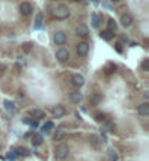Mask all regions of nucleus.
I'll return each instance as SVG.
<instances>
[{
  "label": "nucleus",
  "mask_w": 149,
  "mask_h": 161,
  "mask_svg": "<svg viewBox=\"0 0 149 161\" xmlns=\"http://www.w3.org/2000/svg\"><path fill=\"white\" fill-rule=\"evenodd\" d=\"M69 15H70V12H69V7H67L66 4H59V6L56 7V10H54V16H56L57 19H60V21L69 18Z\"/></svg>",
  "instance_id": "f03ea898"
},
{
  "label": "nucleus",
  "mask_w": 149,
  "mask_h": 161,
  "mask_svg": "<svg viewBox=\"0 0 149 161\" xmlns=\"http://www.w3.org/2000/svg\"><path fill=\"white\" fill-rule=\"evenodd\" d=\"M142 69H143L145 72H148L149 70V60L148 59H145V60L142 62Z\"/></svg>",
  "instance_id": "a878e982"
},
{
  "label": "nucleus",
  "mask_w": 149,
  "mask_h": 161,
  "mask_svg": "<svg viewBox=\"0 0 149 161\" xmlns=\"http://www.w3.org/2000/svg\"><path fill=\"white\" fill-rule=\"evenodd\" d=\"M54 138H56V141H60V139H63L64 138V130L60 127V129H57L56 130V135H54Z\"/></svg>",
  "instance_id": "4be33fe9"
},
{
  "label": "nucleus",
  "mask_w": 149,
  "mask_h": 161,
  "mask_svg": "<svg viewBox=\"0 0 149 161\" xmlns=\"http://www.w3.org/2000/svg\"><path fill=\"white\" fill-rule=\"evenodd\" d=\"M53 40H54V42H56L57 45H63V44L66 42V34H64L63 31H57V32L54 34Z\"/></svg>",
  "instance_id": "423d86ee"
},
{
  "label": "nucleus",
  "mask_w": 149,
  "mask_h": 161,
  "mask_svg": "<svg viewBox=\"0 0 149 161\" xmlns=\"http://www.w3.org/2000/svg\"><path fill=\"white\" fill-rule=\"evenodd\" d=\"M3 106H4V109H6V110H10V111H15V110H16V107H15V103H13V101L4 100V101H3Z\"/></svg>",
  "instance_id": "a211bd4d"
},
{
  "label": "nucleus",
  "mask_w": 149,
  "mask_h": 161,
  "mask_svg": "<svg viewBox=\"0 0 149 161\" xmlns=\"http://www.w3.org/2000/svg\"><path fill=\"white\" fill-rule=\"evenodd\" d=\"M89 101H91V104H94V106H98V104L102 101V97H101L100 94H92V95L89 97Z\"/></svg>",
  "instance_id": "4468645a"
},
{
  "label": "nucleus",
  "mask_w": 149,
  "mask_h": 161,
  "mask_svg": "<svg viewBox=\"0 0 149 161\" xmlns=\"http://www.w3.org/2000/svg\"><path fill=\"white\" fill-rule=\"evenodd\" d=\"M16 157H18V155H16V151H15V148H12L10 152L7 154V158H9V160H15Z\"/></svg>",
  "instance_id": "393cba45"
},
{
  "label": "nucleus",
  "mask_w": 149,
  "mask_h": 161,
  "mask_svg": "<svg viewBox=\"0 0 149 161\" xmlns=\"http://www.w3.org/2000/svg\"><path fill=\"white\" fill-rule=\"evenodd\" d=\"M69 152H70V150H69V147H67L66 144H60V145H57L56 150H54V155H56L59 160L67 158V157H69Z\"/></svg>",
  "instance_id": "f257e3e1"
},
{
  "label": "nucleus",
  "mask_w": 149,
  "mask_h": 161,
  "mask_svg": "<svg viewBox=\"0 0 149 161\" xmlns=\"http://www.w3.org/2000/svg\"><path fill=\"white\" fill-rule=\"evenodd\" d=\"M100 24H101V16H98L97 13H94L92 15V27L94 28H98Z\"/></svg>",
  "instance_id": "6ab92c4d"
},
{
  "label": "nucleus",
  "mask_w": 149,
  "mask_h": 161,
  "mask_svg": "<svg viewBox=\"0 0 149 161\" xmlns=\"http://www.w3.org/2000/svg\"><path fill=\"white\" fill-rule=\"evenodd\" d=\"M4 69H6V66H4V65H3V63L0 62V72H3Z\"/></svg>",
  "instance_id": "473e14b6"
},
{
  "label": "nucleus",
  "mask_w": 149,
  "mask_h": 161,
  "mask_svg": "<svg viewBox=\"0 0 149 161\" xmlns=\"http://www.w3.org/2000/svg\"><path fill=\"white\" fill-rule=\"evenodd\" d=\"M115 28H117V22L114 21V19H108V31H115Z\"/></svg>",
  "instance_id": "b1692460"
},
{
  "label": "nucleus",
  "mask_w": 149,
  "mask_h": 161,
  "mask_svg": "<svg viewBox=\"0 0 149 161\" xmlns=\"http://www.w3.org/2000/svg\"><path fill=\"white\" fill-rule=\"evenodd\" d=\"M138 114H140V116H148L149 114V104L148 103H143V104H140L139 107H138Z\"/></svg>",
  "instance_id": "f8f14e48"
},
{
  "label": "nucleus",
  "mask_w": 149,
  "mask_h": 161,
  "mask_svg": "<svg viewBox=\"0 0 149 161\" xmlns=\"http://www.w3.org/2000/svg\"><path fill=\"white\" fill-rule=\"evenodd\" d=\"M74 31H76V35H79V37H86L88 32H89V29H88V27L85 24H79Z\"/></svg>",
  "instance_id": "6e6552de"
},
{
  "label": "nucleus",
  "mask_w": 149,
  "mask_h": 161,
  "mask_svg": "<svg viewBox=\"0 0 149 161\" xmlns=\"http://www.w3.org/2000/svg\"><path fill=\"white\" fill-rule=\"evenodd\" d=\"M32 10H34V7H32V4L28 3V1H24V3L19 4V12H21L22 16H29V15L32 13Z\"/></svg>",
  "instance_id": "7ed1b4c3"
},
{
  "label": "nucleus",
  "mask_w": 149,
  "mask_h": 161,
  "mask_svg": "<svg viewBox=\"0 0 149 161\" xmlns=\"http://www.w3.org/2000/svg\"><path fill=\"white\" fill-rule=\"evenodd\" d=\"M107 127H108L110 132H114V130H115V124H114L112 121H108V123H107Z\"/></svg>",
  "instance_id": "c85d7f7f"
},
{
  "label": "nucleus",
  "mask_w": 149,
  "mask_h": 161,
  "mask_svg": "<svg viewBox=\"0 0 149 161\" xmlns=\"http://www.w3.org/2000/svg\"><path fill=\"white\" fill-rule=\"evenodd\" d=\"M42 141H44V138H42V135H41V133H37V135H34V136H32V145H35V147L41 145V144H42Z\"/></svg>",
  "instance_id": "f3484780"
},
{
  "label": "nucleus",
  "mask_w": 149,
  "mask_h": 161,
  "mask_svg": "<svg viewBox=\"0 0 149 161\" xmlns=\"http://www.w3.org/2000/svg\"><path fill=\"white\" fill-rule=\"evenodd\" d=\"M72 83H73L76 88H80V86H83V83H85V78H83L82 75L76 73V75L72 76Z\"/></svg>",
  "instance_id": "9d476101"
},
{
  "label": "nucleus",
  "mask_w": 149,
  "mask_h": 161,
  "mask_svg": "<svg viewBox=\"0 0 149 161\" xmlns=\"http://www.w3.org/2000/svg\"><path fill=\"white\" fill-rule=\"evenodd\" d=\"M100 37L102 38V40L105 41H110L114 37V32H111V31H108V29H105V31H102L101 34H100Z\"/></svg>",
  "instance_id": "dca6fc26"
},
{
  "label": "nucleus",
  "mask_w": 149,
  "mask_h": 161,
  "mask_svg": "<svg viewBox=\"0 0 149 161\" xmlns=\"http://www.w3.org/2000/svg\"><path fill=\"white\" fill-rule=\"evenodd\" d=\"M70 100H72V103H74V104H79L82 101V94L79 91H73L70 94Z\"/></svg>",
  "instance_id": "ddd939ff"
},
{
  "label": "nucleus",
  "mask_w": 149,
  "mask_h": 161,
  "mask_svg": "<svg viewBox=\"0 0 149 161\" xmlns=\"http://www.w3.org/2000/svg\"><path fill=\"white\" fill-rule=\"evenodd\" d=\"M114 69H115V66H114V65H110V66L107 68V73H111Z\"/></svg>",
  "instance_id": "2f4dec72"
},
{
  "label": "nucleus",
  "mask_w": 149,
  "mask_h": 161,
  "mask_svg": "<svg viewBox=\"0 0 149 161\" xmlns=\"http://www.w3.org/2000/svg\"><path fill=\"white\" fill-rule=\"evenodd\" d=\"M91 144H92V147H95V148H97V147L100 145L98 138H97V136H91Z\"/></svg>",
  "instance_id": "bb28decb"
},
{
  "label": "nucleus",
  "mask_w": 149,
  "mask_h": 161,
  "mask_svg": "<svg viewBox=\"0 0 149 161\" xmlns=\"http://www.w3.org/2000/svg\"><path fill=\"white\" fill-rule=\"evenodd\" d=\"M29 116L34 117L35 120H39V119L45 117V113L42 110H39V109H32V110H29Z\"/></svg>",
  "instance_id": "9b49d317"
},
{
  "label": "nucleus",
  "mask_w": 149,
  "mask_h": 161,
  "mask_svg": "<svg viewBox=\"0 0 149 161\" xmlns=\"http://www.w3.org/2000/svg\"><path fill=\"white\" fill-rule=\"evenodd\" d=\"M76 51H77V54H79L80 57H85V56H88V53H89V44H88V42H85V41L79 42V44H77V48H76Z\"/></svg>",
  "instance_id": "20e7f679"
},
{
  "label": "nucleus",
  "mask_w": 149,
  "mask_h": 161,
  "mask_svg": "<svg viewBox=\"0 0 149 161\" xmlns=\"http://www.w3.org/2000/svg\"><path fill=\"white\" fill-rule=\"evenodd\" d=\"M15 151H16V155H21V157H28V155H29V151H28L25 147L15 148Z\"/></svg>",
  "instance_id": "2eb2a0df"
},
{
  "label": "nucleus",
  "mask_w": 149,
  "mask_h": 161,
  "mask_svg": "<svg viewBox=\"0 0 149 161\" xmlns=\"http://www.w3.org/2000/svg\"><path fill=\"white\" fill-rule=\"evenodd\" d=\"M54 127V124H53V121H47L45 123V126H42V132H45V133H48L51 129Z\"/></svg>",
  "instance_id": "5701e85b"
},
{
  "label": "nucleus",
  "mask_w": 149,
  "mask_h": 161,
  "mask_svg": "<svg viewBox=\"0 0 149 161\" xmlns=\"http://www.w3.org/2000/svg\"><path fill=\"white\" fill-rule=\"evenodd\" d=\"M56 56H57L59 62H62V63H66L70 59V54H69V51L66 48H59L57 53H56Z\"/></svg>",
  "instance_id": "39448f33"
},
{
  "label": "nucleus",
  "mask_w": 149,
  "mask_h": 161,
  "mask_svg": "<svg viewBox=\"0 0 149 161\" xmlns=\"http://www.w3.org/2000/svg\"><path fill=\"white\" fill-rule=\"evenodd\" d=\"M24 50H25V51H29V50H31V44H29V42H25V44H24Z\"/></svg>",
  "instance_id": "7c9ffc66"
},
{
  "label": "nucleus",
  "mask_w": 149,
  "mask_h": 161,
  "mask_svg": "<svg viewBox=\"0 0 149 161\" xmlns=\"http://www.w3.org/2000/svg\"><path fill=\"white\" fill-rule=\"evenodd\" d=\"M108 158H110V161H117L118 160V155H117V152H115L112 148L108 150Z\"/></svg>",
  "instance_id": "412c9836"
},
{
  "label": "nucleus",
  "mask_w": 149,
  "mask_h": 161,
  "mask_svg": "<svg viewBox=\"0 0 149 161\" xmlns=\"http://www.w3.org/2000/svg\"><path fill=\"white\" fill-rule=\"evenodd\" d=\"M66 114V109H64V106H56L54 109H53V116L56 117V119H60V117H63Z\"/></svg>",
  "instance_id": "0eeeda50"
},
{
  "label": "nucleus",
  "mask_w": 149,
  "mask_h": 161,
  "mask_svg": "<svg viewBox=\"0 0 149 161\" xmlns=\"http://www.w3.org/2000/svg\"><path fill=\"white\" fill-rule=\"evenodd\" d=\"M95 120L97 121H104L105 120V116H104L102 113H97V114H95Z\"/></svg>",
  "instance_id": "cd10ccee"
},
{
  "label": "nucleus",
  "mask_w": 149,
  "mask_h": 161,
  "mask_svg": "<svg viewBox=\"0 0 149 161\" xmlns=\"http://www.w3.org/2000/svg\"><path fill=\"white\" fill-rule=\"evenodd\" d=\"M121 47H123V45H121V42H117V44H115V50H117L118 53H121V51H123V48H121Z\"/></svg>",
  "instance_id": "c756f323"
},
{
  "label": "nucleus",
  "mask_w": 149,
  "mask_h": 161,
  "mask_svg": "<svg viewBox=\"0 0 149 161\" xmlns=\"http://www.w3.org/2000/svg\"><path fill=\"white\" fill-rule=\"evenodd\" d=\"M120 24H121L123 27H130V25L133 24V18H132V15H129V13L121 15V18H120Z\"/></svg>",
  "instance_id": "1a4fd4ad"
},
{
  "label": "nucleus",
  "mask_w": 149,
  "mask_h": 161,
  "mask_svg": "<svg viewBox=\"0 0 149 161\" xmlns=\"http://www.w3.org/2000/svg\"><path fill=\"white\" fill-rule=\"evenodd\" d=\"M42 19H44V15L42 13H38L37 18H35V29H39L42 27Z\"/></svg>",
  "instance_id": "aec40b11"
}]
</instances>
